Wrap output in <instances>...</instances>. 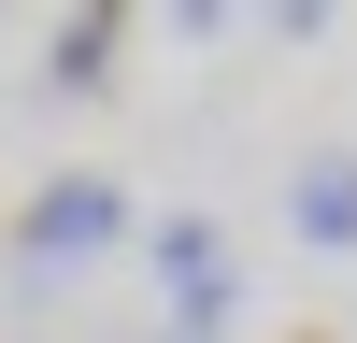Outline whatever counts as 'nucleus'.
Segmentation results:
<instances>
[{
	"label": "nucleus",
	"mask_w": 357,
	"mask_h": 343,
	"mask_svg": "<svg viewBox=\"0 0 357 343\" xmlns=\"http://www.w3.org/2000/svg\"><path fill=\"white\" fill-rule=\"evenodd\" d=\"M286 229H301L314 257H357V158H301V186H286Z\"/></svg>",
	"instance_id": "3"
},
{
	"label": "nucleus",
	"mask_w": 357,
	"mask_h": 343,
	"mask_svg": "<svg viewBox=\"0 0 357 343\" xmlns=\"http://www.w3.org/2000/svg\"><path fill=\"white\" fill-rule=\"evenodd\" d=\"M286 343H314V329H286Z\"/></svg>",
	"instance_id": "5"
},
{
	"label": "nucleus",
	"mask_w": 357,
	"mask_h": 343,
	"mask_svg": "<svg viewBox=\"0 0 357 343\" xmlns=\"http://www.w3.org/2000/svg\"><path fill=\"white\" fill-rule=\"evenodd\" d=\"M158 286H172V343H215L229 329V300H243V286H229V243H215V215H158Z\"/></svg>",
	"instance_id": "2"
},
{
	"label": "nucleus",
	"mask_w": 357,
	"mask_h": 343,
	"mask_svg": "<svg viewBox=\"0 0 357 343\" xmlns=\"http://www.w3.org/2000/svg\"><path fill=\"white\" fill-rule=\"evenodd\" d=\"M114 43H129V15H72V29H57V57H43V72H57V100L114 86Z\"/></svg>",
	"instance_id": "4"
},
{
	"label": "nucleus",
	"mask_w": 357,
	"mask_h": 343,
	"mask_svg": "<svg viewBox=\"0 0 357 343\" xmlns=\"http://www.w3.org/2000/svg\"><path fill=\"white\" fill-rule=\"evenodd\" d=\"M100 243H129V200H114L100 172H57V186L15 215V257H29V286H43V272H72V257H100Z\"/></svg>",
	"instance_id": "1"
}]
</instances>
